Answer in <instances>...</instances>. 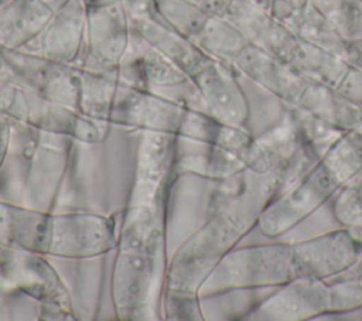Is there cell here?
<instances>
[{"mask_svg": "<svg viewBox=\"0 0 362 321\" xmlns=\"http://www.w3.org/2000/svg\"><path fill=\"white\" fill-rule=\"evenodd\" d=\"M86 10H90V8H96V7H103V6H109V4H113V3H117L120 0H82Z\"/></svg>", "mask_w": 362, "mask_h": 321, "instance_id": "cell-40", "label": "cell"}, {"mask_svg": "<svg viewBox=\"0 0 362 321\" xmlns=\"http://www.w3.org/2000/svg\"><path fill=\"white\" fill-rule=\"evenodd\" d=\"M130 20L147 16L154 11V0H120Z\"/></svg>", "mask_w": 362, "mask_h": 321, "instance_id": "cell-34", "label": "cell"}, {"mask_svg": "<svg viewBox=\"0 0 362 321\" xmlns=\"http://www.w3.org/2000/svg\"><path fill=\"white\" fill-rule=\"evenodd\" d=\"M338 30L345 41L362 38V0H308Z\"/></svg>", "mask_w": 362, "mask_h": 321, "instance_id": "cell-28", "label": "cell"}, {"mask_svg": "<svg viewBox=\"0 0 362 321\" xmlns=\"http://www.w3.org/2000/svg\"><path fill=\"white\" fill-rule=\"evenodd\" d=\"M156 14L171 28L192 40L211 14L187 0H154Z\"/></svg>", "mask_w": 362, "mask_h": 321, "instance_id": "cell-29", "label": "cell"}, {"mask_svg": "<svg viewBox=\"0 0 362 321\" xmlns=\"http://www.w3.org/2000/svg\"><path fill=\"white\" fill-rule=\"evenodd\" d=\"M345 59L349 65L362 69V38L348 42Z\"/></svg>", "mask_w": 362, "mask_h": 321, "instance_id": "cell-38", "label": "cell"}, {"mask_svg": "<svg viewBox=\"0 0 362 321\" xmlns=\"http://www.w3.org/2000/svg\"><path fill=\"white\" fill-rule=\"evenodd\" d=\"M79 69V112L90 119L109 123L110 110L119 86L117 69L88 71Z\"/></svg>", "mask_w": 362, "mask_h": 321, "instance_id": "cell-24", "label": "cell"}, {"mask_svg": "<svg viewBox=\"0 0 362 321\" xmlns=\"http://www.w3.org/2000/svg\"><path fill=\"white\" fill-rule=\"evenodd\" d=\"M115 222L90 212L52 214L48 255L69 259L95 257L116 246Z\"/></svg>", "mask_w": 362, "mask_h": 321, "instance_id": "cell-4", "label": "cell"}, {"mask_svg": "<svg viewBox=\"0 0 362 321\" xmlns=\"http://www.w3.org/2000/svg\"><path fill=\"white\" fill-rule=\"evenodd\" d=\"M44 4H47L52 11L59 10L62 6H65L69 0H41Z\"/></svg>", "mask_w": 362, "mask_h": 321, "instance_id": "cell-42", "label": "cell"}, {"mask_svg": "<svg viewBox=\"0 0 362 321\" xmlns=\"http://www.w3.org/2000/svg\"><path fill=\"white\" fill-rule=\"evenodd\" d=\"M297 105L344 132L362 126V109L342 98L334 88L322 83L308 81Z\"/></svg>", "mask_w": 362, "mask_h": 321, "instance_id": "cell-19", "label": "cell"}, {"mask_svg": "<svg viewBox=\"0 0 362 321\" xmlns=\"http://www.w3.org/2000/svg\"><path fill=\"white\" fill-rule=\"evenodd\" d=\"M247 1H250V3H253V4H256V6H259V7H262V8H264V10H269V11H272L273 3H274V0H247Z\"/></svg>", "mask_w": 362, "mask_h": 321, "instance_id": "cell-43", "label": "cell"}, {"mask_svg": "<svg viewBox=\"0 0 362 321\" xmlns=\"http://www.w3.org/2000/svg\"><path fill=\"white\" fill-rule=\"evenodd\" d=\"M362 308V279L335 277L328 280L327 314H351Z\"/></svg>", "mask_w": 362, "mask_h": 321, "instance_id": "cell-31", "label": "cell"}, {"mask_svg": "<svg viewBox=\"0 0 362 321\" xmlns=\"http://www.w3.org/2000/svg\"><path fill=\"white\" fill-rule=\"evenodd\" d=\"M0 269L14 291L35 298L44 318L71 320V300L44 253L0 245Z\"/></svg>", "mask_w": 362, "mask_h": 321, "instance_id": "cell-3", "label": "cell"}, {"mask_svg": "<svg viewBox=\"0 0 362 321\" xmlns=\"http://www.w3.org/2000/svg\"><path fill=\"white\" fill-rule=\"evenodd\" d=\"M288 64L305 79L334 89L351 66L342 57L301 40Z\"/></svg>", "mask_w": 362, "mask_h": 321, "instance_id": "cell-21", "label": "cell"}, {"mask_svg": "<svg viewBox=\"0 0 362 321\" xmlns=\"http://www.w3.org/2000/svg\"><path fill=\"white\" fill-rule=\"evenodd\" d=\"M291 115L296 122L301 141L317 158L322 157L332 147V144L345 133L338 126L303 109L298 105H291Z\"/></svg>", "mask_w": 362, "mask_h": 321, "instance_id": "cell-26", "label": "cell"}, {"mask_svg": "<svg viewBox=\"0 0 362 321\" xmlns=\"http://www.w3.org/2000/svg\"><path fill=\"white\" fill-rule=\"evenodd\" d=\"M177 134L184 139L221 146L240 158L253 139L245 127L219 122L205 112L192 109H185Z\"/></svg>", "mask_w": 362, "mask_h": 321, "instance_id": "cell-18", "label": "cell"}, {"mask_svg": "<svg viewBox=\"0 0 362 321\" xmlns=\"http://www.w3.org/2000/svg\"><path fill=\"white\" fill-rule=\"evenodd\" d=\"M191 78L204 98L208 115L228 124L246 126L247 100L233 65L211 58Z\"/></svg>", "mask_w": 362, "mask_h": 321, "instance_id": "cell-10", "label": "cell"}, {"mask_svg": "<svg viewBox=\"0 0 362 321\" xmlns=\"http://www.w3.org/2000/svg\"><path fill=\"white\" fill-rule=\"evenodd\" d=\"M130 33V17L122 1L88 10L85 52L78 68L98 72L117 69Z\"/></svg>", "mask_w": 362, "mask_h": 321, "instance_id": "cell-6", "label": "cell"}, {"mask_svg": "<svg viewBox=\"0 0 362 321\" xmlns=\"http://www.w3.org/2000/svg\"><path fill=\"white\" fill-rule=\"evenodd\" d=\"M291 243L296 277L328 281L351 270L361 256L358 243L342 226Z\"/></svg>", "mask_w": 362, "mask_h": 321, "instance_id": "cell-5", "label": "cell"}, {"mask_svg": "<svg viewBox=\"0 0 362 321\" xmlns=\"http://www.w3.org/2000/svg\"><path fill=\"white\" fill-rule=\"evenodd\" d=\"M197 150L181 153L177 170L194 173L212 181L223 180L246 170V163L235 153L211 143L197 141Z\"/></svg>", "mask_w": 362, "mask_h": 321, "instance_id": "cell-22", "label": "cell"}, {"mask_svg": "<svg viewBox=\"0 0 362 321\" xmlns=\"http://www.w3.org/2000/svg\"><path fill=\"white\" fill-rule=\"evenodd\" d=\"M233 66L290 105L298 103L308 83V79L298 74L288 62L252 44L245 47Z\"/></svg>", "mask_w": 362, "mask_h": 321, "instance_id": "cell-12", "label": "cell"}, {"mask_svg": "<svg viewBox=\"0 0 362 321\" xmlns=\"http://www.w3.org/2000/svg\"><path fill=\"white\" fill-rule=\"evenodd\" d=\"M351 272H354V276L362 279V253H361L358 262L355 263V266L351 269Z\"/></svg>", "mask_w": 362, "mask_h": 321, "instance_id": "cell-45", "label": "cell"}, {"mask_svg": "<svg viewBox=\"0 0 362 321\" xmlns=\"http://www.w3.org/2000/svg\"><path fill=\"white\" fill-rule=\"evenodd\" d=\"M307 3H308V0H274L273 7H272V14L280 21L290 11L300 8Z\"/></svg>", "mask_w": 362, "mask_h": 321, "instance_id": "cell-36", "label": "cell"}, {"mask_svg": "<svg viewBox=\"0 0 362 321\" xmlns=\"http://www.w3.org/2000/svg\"><path fill=\"white\" fill-rule=\"evenodd\" d=\"M27 99L24 88L0 81V112L7 113L13 119L25 120Z\"/></svg>", "mask_w": 362, "mask_h": 321, "instance_id": "cell-32", "label": "cell"}, {"mask_svg": "<svg viewBox=\"0 0 362 321\" xmlns=\"http://www.w3.org/2000/svg\"><path fill=\"white\" fill-rule=\"evenodd\" d=\"M348 230H349V233L352 235V238L355 239V242L358 243V246H359V249H361V253H362V223L349 226Z\"/></svg>", "mask_w": 362, "mask_h": 321, "instance_id": "cell-41", "label": "cell"}, {"mask_svg": "<svg viewBox=\"0 0 362 321\" xmlns=\"http://www.w3.org/2000/svg\"><path fill=\"white\" fill-rule=\"evenodd\" d=\"M88 10L82 0H69L52 17L40 35L18 48L40 54L54 62L79 66L86 44Z\"/></svg>", "mask_w": 362, "mask_h": 321, "instance_id": "cell-9", "label": "cell"}, {"mask_svg": "<svg viewBox=\"0 0 362 321\" xmlns=\"http://www.w3.org/2000/svg\"><path fill=\"white\" fill-rule=\"evenodd\" d=\"M10 291H14L13 287L7 283V280L4 279L3 276V272L0 269V293H10Z\"/></svg>", "mask_w": 362, "mask_h": 321, "instance_id": "cell-44", "label": "cell"}, {"mask_svg": "<svg viewBox=\"0 0 362 321\" xmlns=\"http://www.w3.org/2000/svg\"><path fill=\"white\" fill-rule=\"evenodd\" d=\"M294 277L291 242L232 247L206 274L198 288V297L236 288H273Z\"/></svg>", "mask_w": 362, "mask_h": 321, "instance_id": "cell-2", "label": "cell"}, {"mask_svg": "<svg viewBox=\"0 0 362 321\" xmlns=\"http://www.w3.org/2000/svg\"><path fill=\"white\" fill-rule=\"evenodd\" d=\"M335 91L342 98L362 109V69L351 65Z\"/></svg>", "mask_w": 362, "mask_h": 321, "instance_id": "cell-33", "label": "cell"}, {"mask_svg": "<svg viewBox=\"0 0 362 321\" xmlns=\"http://www.w3.org/2000/svg\"><path fill=\"white\" fill-rule=\"evenodd\" d=\"M222 16L240 31L249 44L286 62L290 61L300 41L272 11L247 0H230Z\"/></svg>", "mask_w": 362, "mask_h": 321, "instance_id": "cell-11", "label": "cell"}, {"mask_svg": "<svg viewBox=\"0 0 362 321\" xmlns=\"http://www.w3.org/2000/svg\"><path fill=\"white\" fill-rule=\"evenodd\" d=\"M328 311V281L297 276L272 288L246 320L257 321H303Z\"/></svg>", "mask_w": 362, "mask_h": 321, "instance_id": "cell-7", "label": "cell"}, {"mask_svg": "<svg viewBox=\"0 0 362 321\" xmlns=\"http://www.w3.org/2000/svg\"><path fill=\"white\" fill-rule=\"evenodd\" d=\"M332 216L342 228L362 223V177L346 182L334 195Z\"/></svg>", "mask_w": 362, "mask_h": 321, "instance_id": "cell-30", "label": "cell"}, {"mask_svg": "<svg viewBox=\"0 0 362 321\" xmlns=\"http://www.w3.org/2000/svg\"><path fill=\"white\" fill-rule=\"evenodd\" d=\"M307 150L308 147L301 141L298 134L290 105V110L284 119L252 139L242 160L247 168L264 173L274 167L294 163Z\"/></svg>", "mask_w": 362, "mask_h": 321, "instance_id": "cell-13", "label": "cell"}, {"mask_svg": "<svg viewBox=\"0 0 362 321\" xmlns=\"http://www.w3.org/2000/svg\"><path fill=\"white\" fill-rule=\"evenodd\" d=\"M24 92L27 99L25 123L42 132L72 136L86 143H95L100 139L98 124L105 122L90 119L76 109L48 100L33 89L24 88Z\"/></svg>", "mask_w": 362, "mask_h": 321, "instance_id": "cell-14", "label": "cell"}, {"mask_svg": "<svg viewBox=\"0 0 362 321\" xmlns=\"http://www.w3.org/2000/svg\"><path fill=\"white\" fill-rule=\"evenodd\" d=\"M280 21L298 40L325 48L345 59L348 41L342 38L338 30L313 4L307 3L303 7L290 11Z\"/></svg>", "mask_w": 362, "mask_h": 321, "instance_id": "cell-20", "label": "cell"}, {"mask_svg": "<svg viewBox=\"0 0 362 321\" xmlns=\"http://www.w3.org/2000/svg\"><path fill=\"white\" fill-rule=\"evenodd\" d=\"M8 1H11V0H0V8H1L3 6H6Z\"/></svg>", "mask_w": 362, "mask_h": 321, "instance_id": "cell-46", "label": "cell"}, {"mask_svg": "<svg viewBox=\"0 0 362 321\" xmlns=\"http://www.w3.org/2000/svg\"><path fill=\"white\" fill-rule=\"evenodd\" d=\"M130 23L132 28L143 40L173 59L189 76L197 74L211 59L188 37L164 23L156 11L130 20Z\"/></svg>", "mask_w": 362, "mask_h": 321, "instance_id": "cell-16", "label": "cell"}, {"mask_svg": "<svg viewBox=\"0 0 362 321\" xmlns=\"http://www.w3.org/2000/svg\"><path fill=\"white\" fill-rule=\"evenodd\" d=\"M362 173V126L345 132L300 178L276 197L259 218L267 238H279L317 212Z\"/></svg>", "mask_w": 362, "mask_h": 321, "instance_id": "cell-1", "label": "cell"}, {"mask_svg": "<svg viewBox=\"0 0 362 321\" xmlns=\"http://www.w3.org/2000/svg\"><path fill=\"white\" fill-rule=\"evenodd\" d=\"M0 81L3 82H8V83H13V85H17V76L6 57V52H4V47L0 45Z\"/></svg>", "mask_w": 362, "mask_h": 321, "instance_id": "cell-39", "label": "cell"}, {"mask_svg": "<svg viewBox=\"0 0 362 321\" xmlns=\"http://www.w3.org/2000/svg\"><path fill=\"white\" fill-rule=\"evenodd\" d=\"M52 214L0 201V245L48 255Z\"/></svg>", "mask_w": 362, "mask_h": 321, "instance_id": "cell-15", "label": "cell"}, {"mask_svg": "<svg viewBox=\"0 0 362 321\" xmlns=\"http://www.w3.org/2000/svg\"><path fill=\"white\" fill-rule=\"evenodd\" d=\"M191 41L209 58L228 65H233L249 44L240 31L223 16H209Z\"/></svg>", "mask_w": 362, "mask_h": 321, "instance_id": "cell-23", "label": "cell"}, {"mask_svg": "<svg viewBox=\"0 0 362 321\" xmlns=\"http://www.w3.org/2000/svg\"><path fill=\"white\" fill-rule=\"evenodd\" d=\"M139 51L148 91L175 85L189 78V75L184 69H181L173 59L151 47L140 35Z\"/></svg>", "mask_w": 362, "mask_h": 321, "instance_id": "cell-27", "label": "cell"}, {"mask_svg": "<svg viewBox=\"0 0 362 321\" xmlns=\"http://www.w3.org/2000/svg\"><path fill=\"white\" fill-rule=\"evenodd\" d=\"M54 11L41 0H11L0 8V45L23 48L44 30Z\"/></svg>", "mask_w": 362, "mask_h": 321, "instance_id": "cell-17", "label": "cell"}, {"mask_svg": "<svg viewBox=\"0 0 362 321\" xmlns=\"http://www.w3.org/2000/svg\"><path fill=\"white\" fill-rule=\"evenodd\" d=\"M11 116L0 112V167L7 156L11 137Z\"/></svg>", "mask_w": 362, "mask_h": 321, "instance_id": "cell-35", "label": "cell"}, {"mask_svg": "<svg viewBox=\"0 0 362 321\" xmlns=\"http://www.w3.org/2000/svg\"><path fill=\"white\" fill-rule=\"evenodd\" d=\"M236 72L245 91L249 109L245 127L252 134V137H255L284 119L290 110V103L284 102L283 99H280L266 88L260 86L255 81L249 79L239 71Z\"/></svg>", "mask_w": 362, "mask_h": 321, "instance_id": "cell-25", "label": "cell"}, {"mask_svg": "<svg viewBox=\"0 0 362 321\" xmlns=\"http://www.w3.org/2000/svg\"><path fill=\"white\" fill-rule=\"evenodd\" d=\"M361 177H362V173H361Z\"/></svg>", "mask_w": 362, "mask_h": 321, "instance_id": "cell-47", "label": "cell"}, {"mask_svg": "<svg viewBox=\"0 0 362 321\" xmlns=\"http://www.w3.org/2000/svg\"><path fill=\"white\" fill-rule=\"evenodd\" d=\"M184 113L185 107L153 91L136 89L119 82L109 123L177 134Z\"/></svg>", "mask_w": 362, "mask_h": 321, "instance_id": "cell-8", "label": "cell"}, {"mask_svg": "<svg viewBox=\"0 0 362 321\" xmlns=\"http://www.w3.org/2000/svg\"><path fill=\"white\" fill-rule=\"evenodd\" d=\"M211 16H222L230 0H187Z\"/></svg>", "mask_w": 362, "mask_h": 321, "instance_id": "cell-37", "label": "cell"}]
</instances>
